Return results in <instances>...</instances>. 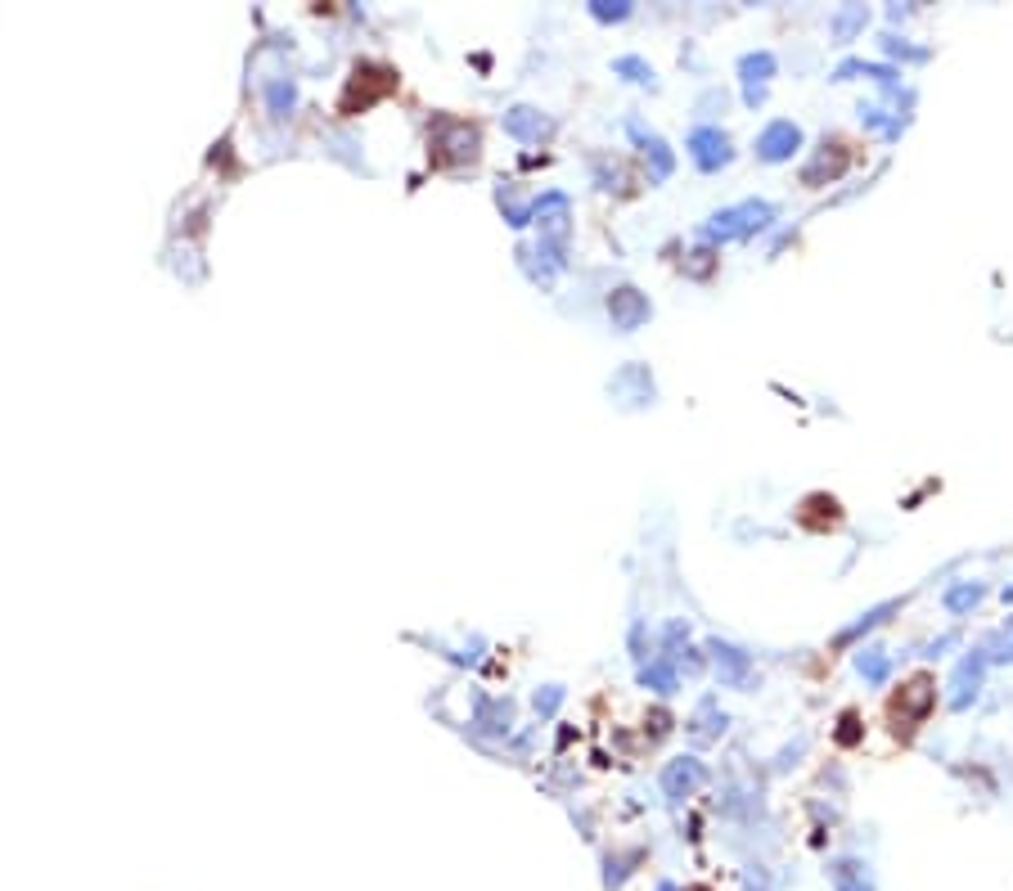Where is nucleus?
I'll list each match as a JSON object with an SVG mask.
<instances>
[{
	"label": "nucleus",
	"instance_id": "17",
	"mask_svg": "<svg viewBox=\"0 0 1013 891\" xmlns=\"http://www.w3.org/2000/svg\"><path fill=\"white\" fill-rule=\"evenodd\" d=\"M640 684H649V689H658V693H676V684H680L676 662H671V657H658L653 666L640 671Z\"/></svg>",
	"mask_w": 1013,
	"mask_h": 891
},
{
	"label": "nucleus",
	"instance_id": "19",
	"mask_svg": "<svg viewBox=\"0 0 1013 891\" xmlns=\"http://www.w3.org/2000/svg\"><path fill=\"white\" fill-rule=\"evenodd\" d=\"M977 599H982V585L977 581H959V585H950L946 594H941V603H946V612H968V608H977Z\"/></svg>",
	"mask_w": 1013,
	"mask_h": 891
},
{
	"label": "nucleus",
	"instance_id": "28",
	"mask_svg": "<svg viewBox=\"0 0 1013 891\" xmlns=\"http://www.w3.org/2000/svg\"><path fill=\"white\" fill-rule=\"evenodd\" d=\"M658 891H676V887H671V882H662V887H658Z\"/></svg>",
	"mask_w": 1013,
	"mask_h": 891
},
{
	"label": "nucleus",
	"instance_id": "27",
	"mask_svg": "<svg viewBox=\"0 0 1013 891\" xmlns=\"http://www.w3.org/2000/svg\"><path fill=\"white\" fill-rule=\"evenodd\" d=\"M995 657H1013V648H1004V653H995Z\"/></svg>",
	"mask_w": 1013,
	"mask_h": 891
},
{
	"label": "nucleus",
	"instance_id": "18",
	"mask_svg": "<svg viewBox=\"0 0 1013 891\" xmlns=\"http://www.w3.org/2000/svg\"><path fill=\"white\" fill-rule=\"evenodd\" d=\"M856 671L865 675L869 684H883L887 671H892V657H887L883 648H860V653H856Z\"/></svg>",
	"mask_w": 1013,
	"mask_h": 891
},
{
	"label": "nucleus",
	"instance_id": "4",
	"mask_svg": "<svg viewBox=\"0 0 1013 891\" xmlns=\"http://www.w3.org/2000/svg\"><path fill=\"white\" fill-rule=\"evenodd\" d=\"M608 396H613L617 405H626V410H635V405H653V378H649V365H640V360H631V365H622L613 378H608Z\"/></svg>",
	"mask_w": 1013,
	"mask_h": 891
},
{
	"label": "nucleus",
	"instance_id": "16",
	"mask_svg": "<svg viewBox=\"0 0 1013 891\" xmlns=\"http://www.w3.org/2000/svg\"><path fill=\"white\" fill-rule=\"evenodd\" d=\"M833 891H874V878L865 873L860 860H842L833 864Z\"/></svg>",
	"mask_w": 1013,
	"mask_h": 891
},
{
	"label": "nucleus",
	"instance_id": "22",
	"mask_svg": "<svg viewBox=\"0 0 1013 891\" xmlns=\"http://www.w3.org/2000/svg\"><path fill=\"white\" fill-rule=\"evenodd\" d=\"M712 266H716V252L712 248H694V252H689V261H685V275L707 279V275H712Z\"/></svg>",
	"mask_w": 1013,
	"mask_h": 891
},
{
	"label": "nucleus",
	"instance_id": "12",
	"mask_svg": "<svg viewBox=\"0 0 1013 891\" xmlns=\"http://www.w3.org/2000/svg\"><path fill=\"white\" fill-rule=\"evenodd\" d=\"M631 135H635V144L644 149V158L653 162V176L667 180L671 171H676V153L667 149V140H662V135H653V131H644L640 117H631Z\"/></svg>",
	"mask_w": 1013,
	"mask_h": 891
},
{
	"label": "nucleus",
	"instance_id": "23",
	"mask_svg": "<svg viewBox=\"0 0 1013 891\" xmlns=\"http://www.w3.org/2000/svg\"><path fill=\"white\" fill-rule=\"evenodd\" d=\"M590 14H595L599 23H622V18L631 14V5H626V0H595V5H590Z\"/></svg>",
	"mask_w": 1013,
	"mask_h": 891
},
{
	"label": "nucleus",
	"instance_id": "3",
	"mask_svg": "<svg viewBox=\"0 0 1013 891\" xmlns=\"http://www.w3.org/2000/svg\"><path fill=\"white\" fill-rule=\"evenodd\" d=\"M685 149H689V158H694L698 171H721L725 162L734 158L730 135H725L721 126H694L689 140H685Z\"/></svg>",
	"mask_w": 1013,
	"mask_h": 891
},
{
	"label": "nucleus",
	"instance_id": "15",
	"mask_svg": "<svg viewBox=\"0 0 1013 891\" xmlns=\"http://www.w3.org/2000/svg\"><path fill=\"white\" fill-rule=\"evenodd\" d=\"M869 23V9L865 5H842L838 14L829 18V32H833V41L838 45H847V41H856V32Z\"/></svg>",
	"mask_w": 1013,
	"mask_h": 891
},
{
	"label": "nucleus",
	"instance_id": "1",
	"mask_svg": "<svg viewBox=\"0 0 1013 891\" xmlns=\"http://www.w3.org/2000/svg\"><path fill=\"white\" fill-rule=\"evenodd\" d=\"M775 221V203L766 198H748V203H734V207H721L712 221L703 225V239L712 243H730V239H748V234L766 230Z\"/></svg>",
	"mask_w": 1013,
	"mask_h": 891
},
{
	"label": "nucleus",
	"instance_id": "26",
	"mask_svg": "<svg viewBox=\"0 0 1013 891\" xmlns=\"http://www.w3.org/2000/svg\"><path fill=\"white\" fill-rule=\"evenodd\" d=\"M563 702V689H545V693H536V707L541 711H554Z\"/></svg>",
	"mask_w": 1013,
	"mask_h": 891
},
{
	"label": "nucleus",
	"instance_id": "5",
	"mask_svg": "<svg viewBox=\"0 0 1013 891\" xmlns=\"http://www.w3.org/2000/svg\"><path fill=\"white\" fill-rule=\"evenodd\" d=\"M649 315H653V306H649V297H644L640 288L622 284V288H613V293H608V320H613L617 333L644 329V324H649Z\"/></svg>",
	"mask_w": 1013,
	"mask_h": 891
},
{
	"label": "nucleus",
	"instance_id": "11",
	"mask_svg": "<svg viewBox=\"0 0 1013 891\" xmlns=\"http://www.w3.org/2000/svg\"><path fill=\"white\" fill-rule=\"evenodd\" d=\"M982 666H986V657L982 653H968L964 662H959V671H955V680H950V707L955 711H964L968 702L977 698V689H982Z\"/></svg>",
	"mask_w": 1013,
	"mask_h": 891
},
{
	"label": "nucleus",
	"instance_id": "20",
	"mask_svg": "<svg viewBox=\"0 0 1013 891\" xmlns=\"http://www.w3.org/2000/svg\"><path fill=\"white\" fill-rule=\"evenodd\" d=\"M613 72L626 81H640V86H653V68L640 59V54H622V59H613Z\"/></svg>",
	"mask_w": 1013,
	"mask_h": 891
},
{
	"label": "nucleus",
	"instance_id": "2",
	"mask_svg": "<svg viewBox=\"0 0 1013 891\" xmlns=\"http://www.w3.org/2000/svg\"><path fill=\"white\" fill-rule=\"evenodd\" d=\"M932 702H937V684L928 680V675H914L910 684H901V693L892 698V725H896V734H910L914 725H923L928 720V711H932Z\"/></svg>",
	"mask_w": 1013,
	"mask_h": 891
},
{
	"label": "nucleus",
	"instance_id": "25",
	"mask_svg": "<svg viewBox=\"0 0 1013 891\" xmlns=\"http://www.w3.org/2000/svg\"><path fill=\"white\" fill-rule=\"evenodd\" d=\"M856 738H860V716H856V711H847V716H842V729H838V743L851 747Z\"/></svg>",
	"mask_w": 1013,
	"mask_h": 891
},
{
	"label": "nucleus",
	"instance_id": "24",
	"mask_svg": "<svg viewBox=\"0 0 1013 891\" xmlns=\"http://www.w3.org/2000/svg\"><path fill=\"white\" fill-rule=\"evenodd\" d=\"M883 50L896 54V59H910V63H923V59H928V50H919V45H905L901 36H892V32L883 36Z\"/></svg>",
	"mask_w": 1013,
	"mask_h": 891
},
{
	"label": "nucleus",
	"instance_id": "7",
	"mask_svg": "<svg viewBox=\"0 0 1013 891\" xmlns=\"http://www.w3.org/2000/svg\"><path fill=\"white\" fill-rule=\"evenodd\" d=\"M797 149H802V126L784 122V117H779V122H770L766 131L757 135V158L761 162H788Z\"/></svg>",
	"mask_w": 1013,
	"mask_h": 891
},
{
	"label": "nucleus",
	"instance_id": "14",
	"mask_svg": "<svg viewBox=\"0 0 1013 891\" xmlns=\"http://www.w3.org/2000/svg\"><path fill=\"white\" fill-rule=\"evenodd\" d=\"M847 77H869V81H883V86H896V81H901V72H896V68H887V63L847 59V63H838V72H833V81H847Z\"/></svg>",
	"mask_w": 1013,
	"mask_h": 891
},
{
	"label": "nucleus",
	"instance_id": "10",
	"mask_svg": "<svg viewBox=\"0 0 1013 891\" xmlns=\"http://www.w3.org/2000/svg\"><path fill=\"white\" fill-rule=\"evenodd\" d=\"M703 761L698 756H676V761L662 770V792H667L671 801H680V797H689V792L703 783Z\"/></svg>",
	"mask_w": 1013,
	"mask_h": 891
},
{
	"label": "nucleus",
	"instance_id": "13",
	"mask_svg": "<svg viewBox=\"0 0 1013 891\" xmlns=\"http://www.w3.org/2000/svg\"><path fill=\"white\" fill-rule=\"evenodd\" d=\"M505 126H509V135H518V140H541V135H550V122H545L536 108H509L505 113Z\"/></svg>",
	"mask_w": 1013,
	"mask_h": 891
},
{
	"label": "nucleus",
	"instance_id": "8",
	"mask_svg": "<svg viewBox=\"0 0 1013 891\" xmlns=\"http://www.w3.org/2000/svg\"><path fill=\"white\" fill-rule=\"evenodd\" d=\"M775 54L770 50H752V54H743L739 59V77H743V104L748 108H757L761 99H766V81L775 77Z\"/></svg>",
	"mask_w": 1013,
	"mask_h": 891
},
{
	"label": "nucleus",
	"instance_id": "29",
	"mask_svg": "<svg viewBox=\"0 0 1013 891\" xmlns=\"http://www.w3.org/2000/svg\"><path fill=\"white\" fill-rule=\"evenodd\" d=\"M1004 599H1013V585H1009V590H1004Z\"/></svg>",
	"mask_w": 1013,
	"mask_h": 891
},
{
	"label": "nucleus",
	"instance_id": "9",
	"mask_svg": "<svg viewBox=\"0 0 1013 891\" xmlns=\"http://www.w3.org/2000/svg\"><path fill=\"white\" fill-rule=\"evenodd\" d=\"M847 162H851V153H847V144H838V140H824L820 144V153H815L811 162L802 167V185H829V180H838L842 171H847Z\"/></svg>",
	"mask_w": 1013,
	"mask_h": 891
},
{
	"label": "nucleus",
	"instance_id": "21",
	"mask_svg": "<svg viewBox=\"0 0 1013 891\" xmlns=\"http://www.w3.org/2000/svg\"><path fill=\"white\" fill-rule=\"evenodd\" d=\"M896 608H901V599H887V603H878V608H869L865 617L856 621V626H847V630H842L838 639H856V635H865V630H874L878 621H887V612H896Z\"/></svg>",
	"mask_w": 1013,
	"mask_h": 891
},
{
	"label": "nucleus",
	"instance_id": "6",
	"mask_svg": "<svg viewBox=\"0 0 1013 891\" xmlns=\"http://www.w3.org/2000/svg\"><path fill=\"white\" fill-rule=\"evenodd\" d=\"M712 662H716V675H721V684H730V689H752V680H757V671H752V657L743 653L739 644H725V639H712Z\"/></svg>",
	"mask_w": 1013,
	"mask_h": 891
}]
</instances>
